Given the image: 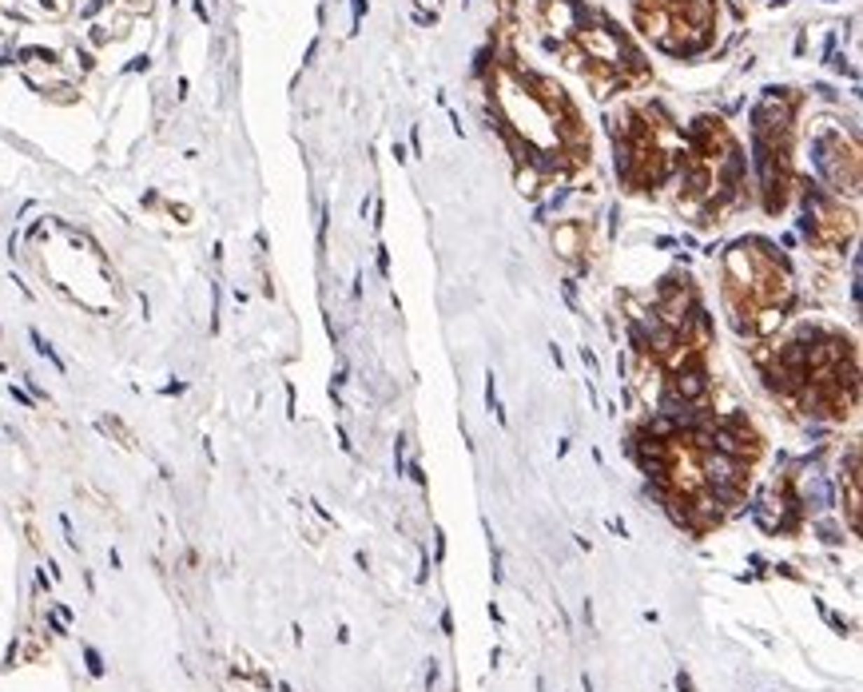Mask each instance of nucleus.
<instances>
[{
  "label": "nucleus",
  "mask_w": 863,
  "mask_h": 692,
  "mask_svg": "<svg viewBox=\"0 0 863 692\" xmlns=\"http://www.w3.org/2000/svg\"><path fill=\"white\" fill-rule=\"evenodd\" d=\"M553 243L561 247V255H577V227H561L553 235Z\"/></svg>",
  "instance_id": "1"
},
{
  "label": "nucleus",
  "mask_w": 863,
  "mask_h": 692,
  "mask_svg": "<svg viewBox=\"0 0 863 692\" xmlns=\"http://www.w3.org/2000/svg\"><path fill=\"white\" fill-rule=\"evenodd\" d=\"M677 688H680V692H696V684H692L689 672H677Z\"/></svg>",
  "instance_id": "2"
},
{
  "label": "nucleus",
  "mask_w": 863,
  "mask_h": 692,
  "mask_svg": "<svg viewBox=\"0 0 863 692\" xmlns=\"http://www.w3.org/2000/svg\"><path fill=\"white\" fill-rule=\"evenodd\" d=\"M88 668H92V672H104V665H99V656L92 653V649H88Z\"/></svg>",
  "instance_id": "3"
}]
</instances>
